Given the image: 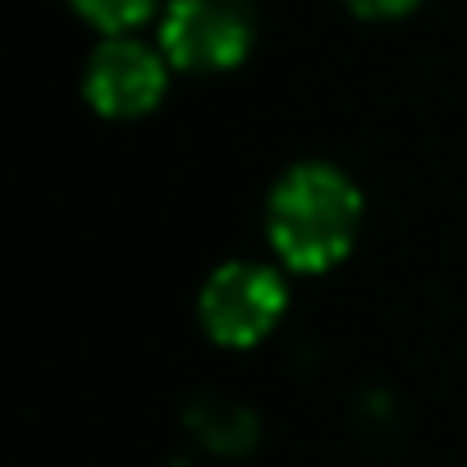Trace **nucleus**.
<instances>
[{"instance_id":"f257e3e1","label":"nucleus","mask_w":467,"mask_h":467,"mask_svg":"<svg viewBox=\"0 0 467 467\" xmlns=\"http://www.w3.org/2000/svg\"><path fill=\"white\" fill-rule=\"evenodd\" d=\"M362 229V192L358 183L321 161L294 165L280 174L266 202V239L275 257L294 271H330L348 257Z\"/></svg>"},{"instance_id":"f03ea898","label":"nucleus","mask_w":467,"mask_h":467,"mask_svg":"<svg viewBox=\"0 0 467 467\" xmlns=\"http://www.w3.org/2000/svg\"><path fill=\"white\" fill-rule=\"evenodd\" d=\"M257 42L248 0H170L161 15V51L174 69L220 74L244 65Z\"/></svg>"},{"instance_id":"7ed1b4c3","label":"nucleus","mask_w":467,"mask_h":467,"mask_svg":"<svg viewBox=\"0 0 467 467\" xmlns=\"http://www.w3.org/2000/svg\"><path fill=\"white\" fill-rule=\"evenodd\" d=\"M285 303H289L285 280L271 266L224 262L202 285L197 312H202V326H206V335L215 344H224V348H253L257 339H266L275 330V321L285 317Z\"/></svg>"},{"instance_id":"20e7f679","label":"nucleus","mask_w":467,"mask_h":467,"mask_svg":"<svg viewBox=\"0 0 467 467\" xmlns=\"http://www.w3.org/2000/svg\"><path fill=\"white\" fill-rule=\"evenodd\" d=\"M165 51L138 37H106L83 69V97L106 119H138L165 97Z\"/></svg>"},{"instance_id":"39448f33","label":"nucleus","mask_w":467,"mask_h":467,"mask_svg":"<svg viewBox=\"0 0 467 467\" xmlns=\"http://www.w3.org/2000/svg\"><path fill=\"white\" fill-rule=\"evenodd\" d=\"M69 5L83 24L101 28L106 37H124L129 28H138L156 15L161 0H69Z\"/></svg>"},{"instance_id":"423d86ee","label":"nucleus","mask_w":467,"mask_h":467,"mask_svg":"<svg viewBox=\"0 0 467 467\" xmlns=\"http://www.w3.org/2000/svg\"><path fill=\"white\" fill-rule=\"evenodd\" d=\"M344 5L358 19H403V15H412L421 5V0H344Z\"/></svg>"}]
</instances>
